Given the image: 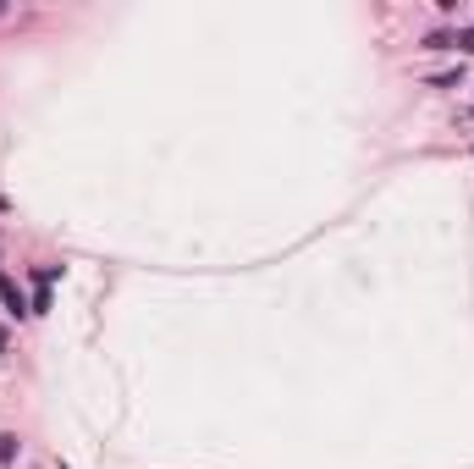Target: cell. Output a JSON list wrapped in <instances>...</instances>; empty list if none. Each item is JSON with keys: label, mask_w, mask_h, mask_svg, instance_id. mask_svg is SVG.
I'll list each match as a JSON object with an SVG mask.
<instances>
[{"label": "cell", "mask_w": 474, "mask_h": 469, "mask_svg": "<svg viewBox=\"0 0 474 469\" xmlns=\"http://www.w3.org/2000/svg\"><path fill=\"white\" fill-rule=\"evenodd\" d=\"M17 448H22L17 436H6V431H0V464H11V458H17Z\"/></svg>", "instance_id": "cell-1"}, {"label": "cell", "mask_w": 474, "mask_h": 469, "mask_svg": "<svg viewBox=\"0 0 474 469\" xmlns=\"http://www.w3.org/2000/svg\"><path fill=\"white\" fill-rule=\"evenodd\" d=\"M453 50H463V56H474V28H463V34H453Z\"/></svg>", "instance_id": "cell-2"}, {"label": "cell", "mask_w": 474, "mask_h": 469, "mask_svg": "<svg viewBox=\"0 0 474 469\" xmlns=\"http://www.w3.org/2000/svg\"><path fill=\"white\" fill-rule=\"evenodd\" d=\"M6 348H11V337H6V326H0V354H6Z\"/></svg>", "instance_id": "cell-3"}, {"label": "cell", "mask_w": 474, "mask_h": 469, "mask_svg": "<svg viewBox=\"0 0 474 469\" xmlns=\"http://www.w3.org/2000/svg\"><path fill=\"white\" fill-rule=\"evenodd\" d=\"M0 210H11V205H6V199H0Z\"/></svg>", "instance_id": "cell-4"}, {"label": "cell", "mask_w": 474, "mask_h": 469, "mask_svg": "<svg viewBox=\"0 0 474 469\" xmlns=\"http://www.w3.org/2000/svg\"><path fill=\"white\" fill-rule=\"evenodd\" d=\"M0 17H6V6H0Z\"/></svg>", "instance_id": "cell-5"}]
</instances>
